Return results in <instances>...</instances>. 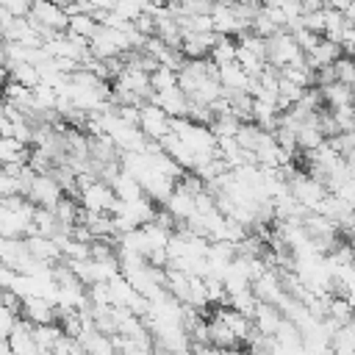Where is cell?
<instances>
[{
    "mask_svg": "<svg viewBox=\"0 0 355 355\" xmlns=\"http://www.w3.org/2000/svg\"><path fill=\"white\" fill-rule=\"evenodd\" d=\"M266 64H272L275 69L283 67H302L305 64V53L300 50V44L294 42L291 31H277L266 39Z\"/></svg>",
    "mask_w": 355,
    "mask_h": 355,
    "instance_id": "1",
    "label": "cell"
},
{
    "mask_svg": "<svg viewBox=\"0 0 355 355\" xmlns=\"http://www.w3.org/2000/svg\"><path fill=\"white\" fill-rule=\"evenodd\" d=\"M288 194L305 208V211H319V205L327 197V189L322 180H316L311 172H294L288 178Z\"/></svg>",
    "mask_w": 355,
    "mask_h": 355,
    "instance_id": "2",
    "label": "cell"
},
{
    "mask_svg": "<svg viewBox=\"0 0 355 355\" xmlns=\"http://www.w3.org/2000/svg\"><path fill=\"white\" fill-rule=\"evenodd\" d=\"M80 208H86V211H94V214H111L114 208H116V194H114V189L105 183V180H92L89 186H83L80 189Z\"/></svg>",
    "mask_w": 355,
    "mask_h": 355,
    "instance_id": "3",
    "label": "cell"
},
{
    "mask_svg": "<svg viewBox=\"0 0 355 355\" xmlns=\"http://www.w3.org/2000/svg\"><path fill=\"white\" fill-rule=\"evenodd\" d=\"M25 197H28L36 208H55L58 200L64 197V191H61L58 180L53 178V172H47V175H33V180H31Z\"/></svg>",
    "mask_w": 355,
    "mask_h": 355,
    "instance_id": "4",
    "label": "cell"
},
{
    "mask_svg": "<svg viewBox=\"0 0 355 355\" xmlns=\"http://www.w3.org/2000/svg\"><path fill=\"white\" fill-rule=\"evenodd\" d=\"M28 19L33 25L44 28V31H67V25H69V17H67L64 6H58L53 0H33Z\"/></svg>",
    "mask_w": 355,
    "mask_h": 355,
    "instance_id": "5",
    "label": "cell"
},
{
    "mask_svg": "<svg viewBox=\"0 0 355 355\" xmlns=\"http://www.w3.org/2000/svg\"><path fill=\"white\" fill-rule=\"evenodd\" d=\"M139 130L150 139V141H161L166 133H172V119L166 116V111H161L153 103H144L139 111Z\"/></svg>",
    "mask_w": 355,
    "mask_h": 355,
    "instance_id": "6",
    "label": "cell"
},
{
    "mask_svg": "<svg viewBox=\"0 0 355 355\" xmlns=\"http://www.w3.org/2000/svg\"><path fill=\"white\" fill-rule=\"evenodd\" d=\"M150 103L158 105L161 111H166L169 119H183V116H189V97L183 94L180 86L166 89V92H153Z\"/></svg>",
    "mask_w": 355,
    "mask_h": 355,
    "instance_id": "7",
    "label": "cell"
},
{
    "mask_svg": "<svg viewBox=\"0 0 355 355\" xmlns=\"http://www.w3.org/2000/svg\"><path fill=\"white\" fill-rule=\"evenodd\" d=\"M19 313L31 324H58V308L50 300H42V297L22 300V311Z\"/></svg>",
    "mask_w": 355,
    "mask_h": 355,
    "instance_id": "8",
    "label": "cell"
},
{
    "mask_svg": "<svg viewBox=\"0 0 355 355\" xmlns=\"http://www.w3.org/2000/svg\"><path fill=\"white\" fill-rule=\"evenodd\" d=\"M214 316H216V319H222V322L233 330V336H236L241 344H247V338L255 333L252 316H247V313H241V311H236V308H230V305H216Z\"/></svg>",
    "mask_w": 355,
    "mask_h": 355,
    "instance_id": "9",
    "label": "cell"
},
{
    "mask_svg": "<svg viewBox=\"0 0 355 355\" xmlns=\"http://www.w3.org/2000/svg\"><path fill=\"white\" fill-rule=\"evenodd\" d=\"M6 341H8L14 355H42V349L33 338V324L25 322V319H17V324H14V330L8 333Z\"/></svg>",
    "mask_w": 355,
    "mask_h": 355,
    "instance_id": "10",
    "label": "cell"
},
{
    "mask_svg": "<svg viewBox=\"0 0 355 355\" xmlns=\"http://www.w3.org/2000/svg\"><path fill=\"white\" fill-rule=\"evenodd\" d=\"M341 55H344V47H341V44H336V42H327V39L322 36V42H319L311 53H305V67L316 72V69L333 67Z\"/></svg>",
    "mask_w": 355,
    "mask_h": 355,
    "instance_id": "11",
    "label": "cell"
},
{
    "mask_svg": "<svg viewBox=\"0 0 355 355\" xmlns=\"http://www.w3.org/2000/svg\"><path fill=\"white\" fill-rule=\"evenodd\" d=\"M164 208H166L178 222H186V219H191V216L197 214V194L186 191V189L178 183L175 191L169 194V200L164 202Z\"/></svg>",
    "mask_w": 355,
    "mask_h": 355,
    "instance_id": "12",
    "label": "cell"
},
{
    "mask_svg": "<svg viewBox=\"0 0 355 355\" xmlns=\"http://www.w3.org/2000/svg\"><path fill=\"white\" fill-rule=\"evenodd\" d=\"M283 319H286L283 311H280L277 305H269V302H258L255 311H252V324H255V330L263 333V336H275V333L280 330Z\"/></svg>",
    "mask_w": 355,
    "mask_h": 355,
    "instance_id": "13",
    "label": "cell"
},
{
    "mask_svg": "<svg viewBox=\"0 0 355 355\" xmlns=\"http://www.w3.org/2000/svg\"><path fill=\"white\" fill-rule=\"evenodd\" d=\"M25 247L31 250V255H33V258H39V261H44L47 266H55L58 261H64V255H61V250H58V244H55L53 239H47V236H39V233H31V236H25Z\"/></svg>",
    "mask_w": 355,
    "mask_h": 355,
    "instance_id": "14",
    "label": "cell"
},
{
    "mask_svg": "<svg viewBox=\"0 0 355 355\" xmlns=\"http://www.w3.org/2000/svg\"><path fill=\"white\" fill-rule=\"evenodd\" d=\"M216 78H219L225 92H250V80H252L236 61L225 64V67H216Z\"/></svg>",
    "mask_w": 355,
    "mask_h": 355,
    "instance_id": "15",
    "label": "cell"
},
{
    "mask_svg": "<svg viewBox=\"0 0 355 355\" xmlns=\"http://www.w3.org/2000/svg\"><path fill=\"white\" fill-rule=\"evenodd\" d=\"M319 92H322V100H324L327 111H341V108H352L355 105V94L344 83H330V86H322Z\"/></svg>",
    "mask_w": 355,
    "mask_h": 355,
    "instance_id": "16",
    "label": "cell"
},
{
    "mask_svg": "<svg viewBox=\"0 0 355 355\" xmlns=\"http://www.w3.org/2000/svg\"><path fill=\"white\" fill-rule=\"evenodd\" d=\"M208 344L214 347V349H236L241 341L233 336V330L222 322V319H216L214 313L208 316Z\"/></svg>",
    "mask_w": 355,
    "mask_h": 355,
    "instance_id": "17",
    "label": "cell"
},
{
    "mask_svg": "<svg viewBox=\"0 0 355 355\" xmlns=\"http://www.w3.org/2000/svg\"><path fill=\"white\" fill-rule=\"evenodd\" d=\"M111 189H114L116 200H122V202H133V200H141V197H144L141 183H139L133 175H128L125 169L111 180Z\"/></svg>",
    "mask_w": 355,
    "mask_h": 355,
    "instance_id": "18",
    "label": "cell"
},
{
    "mask_svg": "<svg viewBox=\"0 0 355 355\" xmlns=\"http://www.w3.org/2000/svg\"><path fill=\"white\" fill-rule=\"evenodd\" d=\"M28 155H31V147L11 139V136H0V166H8V164H28Z\"/></svg>",
    "mask_w": 355,
    "mask_h": 355,
    "instance_id": "19",
    "label": "cell"
},
{
    "mask_svg": "<svg viewBox=\"0 0 355 355\" xmlns=\"http://www.w3.org/2000/svg\"><path fill=\"white\" fill-rule=\"evenodd\" d=\"M33 233L47 236V239H53V236L61 233V225H58L53 208H36L33 211Z\"/></svg>",
    "mask_w": 355,
    "mask_h": 355,
    "instance_id": "20",
    "label": "cell"
},
{
    "mask_svg": "<svg viewBox=\"0 0 355 355\" xmlns=\"http://www.w3.org/2000/svg\"><path fill=\"white\" fill-rule=\"evenodd\" d=\"M236 50H239V42L233 39V36H222L219 42H216V47L211 50V64L214 67H225V64H233L236 61Z\"/></svg>",
    "mask_w": 355,
    "mask_h": 355,
    "instance_id": "21",
    "label": "cell"
},
{
    "mask_svg": "<svg viewBox=\"0 0 355 355\" xmlns=\"http://www.w3.org/2000/svg\"><path fill=\"white\" fill-rule=\"evenodd\" d=\"M8 78L17 80L25 89H36L42 83V72L33 64H14V67H8Z\"/></svg>",
    "mask_w": 355,
    "mask_h": 355,
    "instance_id": "22",
    "label": "cell"
},
{
    "mask_svg": "<svg viewBox=\"0 0 355 355\" xmlns=\"http://www.w3.org/2000/svg\"><path fill=\"white\" fill-rule=\"evenodd\" d=\"M97 28H100V22L92 14H72L69 17V25H67V33L80 36V39H92L97 33Z\"/></svg>",
    "mask_w": 355,
    "mask_h": 355,
    "instance_id": "23",
    "label": "cell"
},
{
    "mask_svg": "<svg viewBox=\"0 0 355 355\" xmlns=\"http://www.w3.org/2000/svg\"><path fill=\"white\" fill-rule=\"evenodd\" d=\"M150 86H153V92H166V89H175V86H178V69L158 64V67L150 72Z\"/></svg>",
    "mask_w": 355,
    "mask_h": 355,
    "instance_id": "24",
    "label": "cell"
},
{
    "mask_svg": "<svg viewBox=\"0 0 355 355\" xmlns=\"http://www.w3.org/2000/svg\"><path fill=\"white\" fill-rule=\"evenodd\" d=\"M114 14L128 22H136L141 14H147V0H116Z\"/></svg>",
    "mask_w": 355,
    "mask_h": 355,
    "instance_id": "25",
    "label": "cell"
},
{
    "mask_svg": "<svg viewBox=\"0 0 355 355\" xmlns=\"http://www.w3.org/2000/svg\"><path fill=\"white\" fill-rule=\"evenodd\" d=\"M333 72H336V83H344V86H355V58L352 55H341L336 64H333Z\"/></svg>",
    "mask_w": 355,
    "mask_h": 355,
    "instance_id": "26",
    "label": "cell"
},
{
    "mask_svg": "<svg viewBox=\"0 0 355 355\" xmlns=\"http://www.w3.org/2000/svg\"><path fill=\"white\" fill-rule=\"evenodd\" d=\"M291 36H294V42L300 44V50H302V53H311V50L322 42V36H319V33H313V31H308L302 22H300L297 28H291Z\"/></svg>",
    "mask_w": 355,
    "mask_h": 355,
    "instance_id": "27",
    "label": "cell"
},
{
    "mask_svg": "<svg viewBox=\"0 0 355 355\" xmlns=\"http://www.w3.org/2000/svg\"><path fill=\"white\" fill-rule=\"evenodd\" d=\"M14 324H17V313L8 311L6 305H0V341L8 338V333L14 330Z\"/></svg>",
    "mask_w": 355,
    "mask_h": 355,
    "instance_id": "28",
    "label": "cell"
},
{
    "mask_svg": "<svg viewBox=\"0 0 355 355\" xmlns=\"http://www.w3.org/2000/svg\"><path fill=\"white\" fill-rule=\"evenodd\" d=\"M322 8H324V0H302V14L322 11Z\"/></svg>",
    "mask_w": 355,
    "mask_h": 355,
    "instance_id": "29",
    "label": "cell"
},
{
    "mask_svg": "<svg viewBox=\"0 0 355 355\" xmlns=\"http://www.w3.org/2000/svg\"><path fill=\"white\" fill-rule=\"evenodd\" d=\"M11 19H14V17H11V14H8V11H6L3 6H0V33H3L6 28H8V22H11Z\"/></svg>",
    "mask_w": 355,
    "mask_h": 355,
    "instance_id": "30",
    "label": "cell"
},
{
    "mask_svg": "<svg viewBox=\"0 0 355 355\" xmlns=\"http://www.w3.org/2000/svg\"><path fill=\"white\" fill-rule=\"evenodd\" d=\"M6 80H8V67H3V64H0V92H3Z\"/></svg>",
    "mask_w": 355,
    "mask_h": 355,
    "instance_id": "31",
    "label": "cell"
},
{
    "mask_svg": "<svg viewBox=\"0 0 355 355\" xmlns=\"http://www.w3.org/2000/svg\"><path fill=\"white\" fill-rule=\"evenodd\" d=\"M150 355H161V352H150Z\"/></svg>",
    "mask_w": 355,
    "mask_h": 355,
    "instance_id": "32",
    "label": "cell"
},
{
    "mask_svg": "<svg viewBox=\"0 0 355 355\" xmlns=\"http://www.w3.org/2000/svg\"><path fill=\"white\" fill-rule=\"evenodd\" d=\"M0 108H3V97H0Z\"/></svg>",
    "mask_w": 355,
    "mask_h": 355,
    "instance_id": "33",
    "label": "cell"
},
{
    "mask_svg": "<svg viewBox=\"0 0 355 355\" xmlns=\"http://www.w3.org/2000/svg\"><path fill=\"white\" fill-rule=\"evenodd\" d=\"M352 94H355V86H352Z\"/></svg>",
    "mask_w": 355,
    "mask_h": 355,
    "instance_id": "34",
    "label": "cell"
},
{
    "mask_svg": "<svg viewBox=\"0 0 355 355\" xmlns=\"http://www.w3.org/2000/svg\"><path fill=\"white\" fill-rule=\"evenodd\" d=\"M258 3H266V0H258Z\"/></svg>",
    "mask_w": 355,
    "mask_h": 355,
    "instance_id": "35",
    "label": "cell"
},
{
    "mask_svg": "<svg viewBox=\"0 0 355 355\" xmlns=\"http://www.w3.org/2000/svg\"><path fill=\"white\" fill-rule=\"evenodd\" d=\"M0 42H3V36H0Z\"/></svg>",
    "mask_w": 355,
    "mask_h": 355,
    "instance_id": "36",
    "label": "cell"
}]
</instances>
